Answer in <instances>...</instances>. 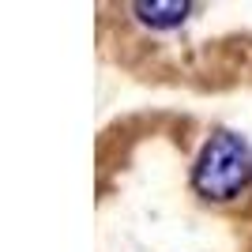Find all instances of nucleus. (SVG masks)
Listing matches in <instances>:
<instances>
[{
	"mask_svg": "<svg viewBox=\"0 0 252 252\" xmlns=\"http://www.w3.org/2000/svg\"><path fill=\"white\" fill-rule=\"evenodd\" d=\"M252 185V143L237 132H215L203 143L196 169H192V189L203 200H233Z\"/></svg>",
	"mask_w": 252,
	"mask_h": 252,
	"instance_id": "f257e3e1",
	"label": "nucleus"
},
{
	"mask_svg": "<svg viewBox=\"0 0 252 252\" xmlns=\"http://www.w3.org/2000/svg\"><path fill=\"white\" fill-rule=\"evenodd\" d=\"M132 11H136V19L143 23V27H155V31H173V27H181V23L189 19L192 4L189 0H155V4H132Z\"/></svg>",
	"mask_w": 252,
	"mask_h": 252,
	"instance_id": "f03ea898",
	"label": "nucleus"
}]
</instances>
